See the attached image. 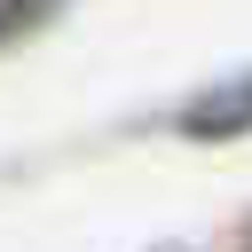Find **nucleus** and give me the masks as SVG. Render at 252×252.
Instances as JSON below:
<instances>
[{
	"mask_svg": "<svg viewBox=\"0 0 252 252\" xmlns=\"http://www.w3.org/2000/svg\"><path fill=\"white\" fill-rule=\"evenodd\" d=\"M189 126H197V134H228V126H252V87H236V94H213V102H197V110H189Z\"/></svg>",
	"mask_w": 252,
	"mask_h": 252,
	"instance_id": "nucleus-1",
	"label": "nucleus"
},
{
	"mask_svg": "<svg viewBox=\"0 0 252 252\" xmlns=\"http://www.w3.org/2000/svg\"><path fill=\"white\" fill-rule=\"evenodd\" d=\"M39 8H47V0H0V39H8V32H24Z\"/></svg>",
	"mask_w": 252,
	"mask_h": 252,
	"instance_id": "nucleus-2",
	"label": "nucleus"
}]
</instances>
